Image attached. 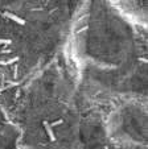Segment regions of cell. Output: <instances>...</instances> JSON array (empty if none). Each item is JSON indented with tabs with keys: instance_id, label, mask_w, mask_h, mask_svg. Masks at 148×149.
<instances>
[{
	"instance_id": "7a4b0ae2",
	"label": "cell",
	"mask_w": 148,
	"mask_h": 149,
	"mask_svg": "<svg viewBox=\"0 0 148 149\" xmlns=\"http://www.w3.org/2000/svg\"><path fill=\"white\" fill-rule=\"evenodd\" d=\"M1 44H4V45H9L11 44V40H3V38H0V45Z\"/></svg>"
},
{
	"instance_id": "6da1fadb",
	"label": "cell",
	"mask_w": 148,
	"mask_h": 149,
	"mask_svg": "<svg viewBox=\"0 0 148 149\" xmlns=\"http://www.w3.org/2000/svg\"><path fill=\"white\" fill-rule=\"evenodd\" d=\"M4 16L8 17V19H11L12 21H15V23L20 24V25H25V20L21 19V17H19V16H16V15H13V13H4Z\"/></svg>"
}]
</instances>
